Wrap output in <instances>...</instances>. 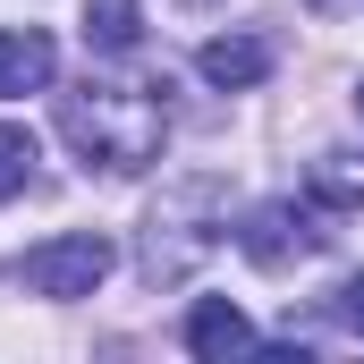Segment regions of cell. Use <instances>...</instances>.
I'll return each instance as SVG.
<instances>
[{"label": "cell", "mask_w": 364, "mask_h": 364, "mask_svg": "<svg viewBox=\"0 0 364 364\" xmlns=\"http://www.w3.org/2000/svg\"><path fill=\"white\" fill-rule=\"evenodd\" d=\"M51 68H60V51H51L43 26H0V102L43 93V85H51Z\"/></svg>", "instance_id": "cell-6"}, {"label": "cell", "mask_w": 364, "mask_h": 364, "mask_svg": "<svg viewBox=\"0 0 364 364\" xmlns=\"http://www.w3.org/2000/svg\"><path fill=\"white\" fill-rule=\"evenodd\" d=\"M220 237H229V186H220V178L161 186V203L144 212V279H153V288L186 279Z\"/></svg>", "instance_id": "cell-2"}, {"label": "cell", "mask_w": 364, "mask_h": 364, "mask_svg": "<svg viewBox=\"0 0 364 364\" xmlns=\"http://www.w3.org/2000/svg\"><path fill=\"white\" fill-rule=\"evenodd\" d=\"M331 305H339V322L364 339V272H356V279H339V296H331Z\"/></svg>", "instance_id": "cell-10"}, {"label": "cell", "mask_w": 364, "mask_h": 364, "mask_svg": "<svg viewBox=\"0 0 364 364\" xmlns=\"http://www.w3.org/2000/svg\"><path fill=\"white\" fill-rule=\"evenodd\" d=\"M34 161H43V153H34V127H17V119H0V203L34 186Z\"/></svg>", "instance_id": "cell-9"}, {"label": "cell", "mask_w": 364, "mask_h": 364, "mask_svg": "<svg viewBox=\"0 0 364 364\" xmlns=\"http://www.w3.org/2000/svg\"><path fill=\"white\" fill-rule=\"evenodd\" d=\"M186 348L203 364H229V356H255V322L229 305V296H203L195 314H186Z\"/></svg>", "instance_id": "cell-7"}, {"label": "cell", "mask_w": 364, "mask_h": 364, "mask_svg": "<svg viewBox=\"0 0 364 364\" xmlns=\"http://www.w3.org/2000/svg\"><path fill=\"white\" fill-rule=\"evenodd\" d=\"M356 110H364V77H356Z\"/></svg>", "instance_id": "cell-12"}, {"label": "cell", "mask_w": 364, "mask_h": 364, "mask_svg": "<svg viewBox=\"0 0 364 364\" xmlns=\"http://www.w3.org/2000/svg\"><path fill=\"white\" fill-rule=\"evenodd\" d=\"M314 246H322V229H314V203H296V195L255 203L246 229H237V255H246L255 272H288V263H305Z\"/></svg>", "instance_id": "cell-4"}, {"label": "cell", "mask_w": 364, "mask_h": 364, "mask_svg": "<svg viewBox=\"0 0 364 364\" xmlns=\"http://www.w3.org/2000/svg\"><path fill=\"white\" fill-rule=\"evenodd\" d=\"M85 43L102 60H127L144 43V0H85Z\"/></svg>", "instance_id": "cell-8"}, {"label": "cell", "mask_w": 364, "mask_h": 364, "mask_svg": "<svg viewBox=\"0 0 364 364\" xmlns=\"http://www.w3.org/2000/svg\"><path fill=\"white\" fill-rule=\"evenodd\" d=\"M26 288L34 296H60V305H77V296H93L102 279H110V237L102 229H68V237H43L26 263Z\"/></svg>", "instance_id": "cell-3"}, {"label": "cell", "mask_w": 364, "mask_h": 364, "mask_svg": "<svg viewBox=\"0 0 364 364\" xmlns=\"http://www.w3.org/2000/svg\"><path fill=\"white\" fill-rule=\"evenodd\" d=\"M195 68H203V85L246 93V85H263V77H272V43H263V34H212V43L195 51Z\"/></svg>", "instance_id": "cell-5"}, {"label": "cell", "mask_w": 364, "mask_h": 364, "mask_svg": "<svg viewBox=\"0 0 364 364\" xmlns=\"http://www.w3.org/2000/svg\"><path fill=\"white\" fill-rule=\"evenodd\" d=\"M60 136L85 161L136 178L170 144V85H77V93H60Z\"/></svg>", "instance_id": "cell-1"}, {"label": "cell", "mask_w": 364, "mask_h": 364, "mask_svg": "<svg viewBox=\"0 0 364 364\" xmlns=\"http://www.w3.org/2000/svg\"><path fill=\"white\" fill-rule=\"evenodd\" d=\"M186 9H220V0H186Z\"/></svg>", "instance_id": "cell-11"}]
</instances>
